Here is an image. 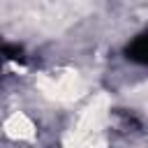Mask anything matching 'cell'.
<instances>
[{
  "label": "cell",
  "mask_w": 148,
  "mask_h": 148,
  "mask_svg": "<svg viewBox=\"0 0 148 148\" xmlns=\"http://www.w3.org/2000/svg\"><path fill=\"white\" fill-rule=\"evenodd\" d=\"M125 56H127L130 60H134V62L148 65V30L141 32V35H136V37L127 44Z\"/></svg>",
  "instance_id": "cell-1"
}]
</instances>
